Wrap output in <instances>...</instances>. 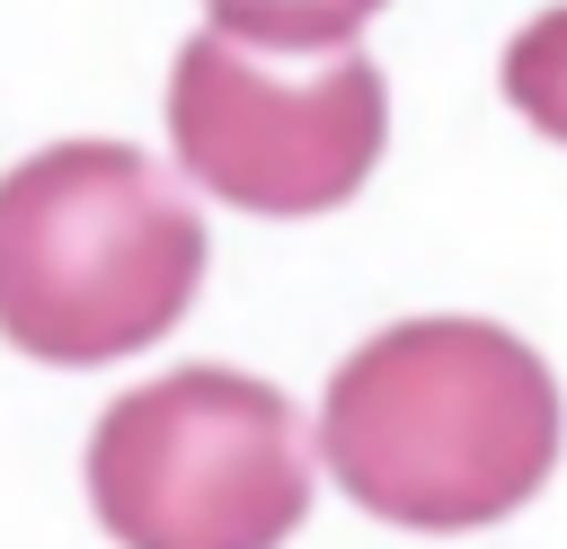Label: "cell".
Wrapping results in <instances>:
<instances>
[{
    "label": "cell",
    "instance_id": "1",
    "mask_svg": "<svg viewBox=\"0 0 567 549\" xmlns=\"http://www.w3.org/2000/svg\"><path fill=\"white\" fill-rule=\"evenodd\" d=\"M319 460L399 531H478L558 469V381L487 319H399L337 363Z\"/></svg>",
    "mask_w": 567,
    "mask_h": 549
},
{
    "label": "cell",
    "instance_id": "5",
    "mask_svg": "<svg viewBox=\"0 0 567 549\" xmlns=\"http://www.w3.org/2000/svg\"><path fill=\"white\" fill-rule=\"evenodd\" d=\"M221 35H248L266 53H337L354 27H372L390 0H204Z\"/></svg>",
    "mask_w": 567,
    "mask_h": 549
},
{
    "label": "cell",
    "instance_id": "4",
    "mask_svg": "<svg viewBox=\"0 0 567 549\" xmlns=\"http://www.w3.org/2000/svg\"><path fill=\"white\" fill-rule=\"evenodd\" d=\"M381 133V71L346 44L319 62H275L266 44L204 27L168 62V151L213 204L266 221L337 213L372 177Z\"/></svg>",
    "mask_w": 567,
    "mask_h": 549
},
{
    "label": "cell",
    "instance_id": "3",
    "mask_svg": "<svg viewBox=\"0 0 567 549\" xmlns=\"http://www.w3.org/2000/svg\"><path fill=\"white\" fill-rule=\"evenodd\" d=\"M89 505L115 549H284L310 514L301 416L230 363L159 372L97 416Z\"/></svg>",
    "mask_w": 567,
    "mask_h": 549
},
{
    "label": "cell",
    "instance_id": "6",
    "mask_svg": "<svg viewBox=\"0 0 567 549\" xmlns=\"http://www.w3.org/2000/svg\"><path fill=\"white\" fill-rule=\"evenodd\" d=\"M496 80H505V106L532 115V133L567 142V9H540L532 27H514Z\"/></svg>",
    "mask_w": 567,
    "mask_h": 549
},
{
    "label": "cell",
    "instance_id": "2",
    "mask_svg": "<svg viewBox=\"0 0 567 549\" xmlns=\"http://www.w3.org/2000/svg\"><path fill=\"white\" fill-rule=\"evenodd\" d=\"M204 283V213L133 142H53L0 177V336L35 363L159 345Z\"/></svg>",
    "mask_w": 567,
    "mask_h": 549
}]
</instances>
